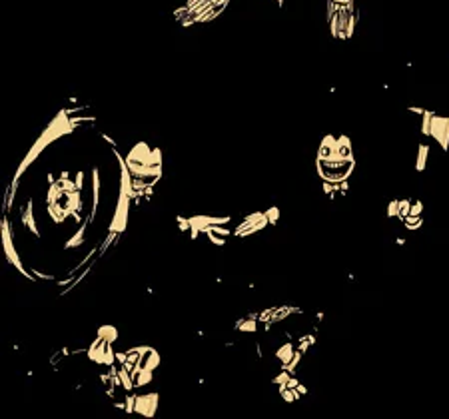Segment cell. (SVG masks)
Returning <instances> with one entry per match:
<instances>
[{"mask_svg": "<svg viewBox=\"0 0 449 419\" xmlns=\"http://www.w3.org/2000/svg\"><path fill=\"white\" fill-rule=\"evenodd\" d=\"M316 170L322 182L345 184L356 170V154L352 140L340 134H325L316 154Z\"/></svg>", "mask_w": 449, "mask_h": 419, "instance_id": "obj_1", "label": "cell"}, {"mask_svg": "<svg viewBox=\"0 0 449 419\" xmlns=\"http://www.w3.org/2000/svg\"><path fill=\"white\" fill-rule=\"evenodd\" d=\"M409 112L421 116L419 132L425 138H433L441 146V150H449V116H441L431 110L415 108V106H409Z\"/></svg>", "mask_w": 449, "mask_h": 419, "instance_id": "obj_2", "label": "cell"}, {"mask_svg": "<svg viewBox=\"0 0 449 419\" xmlns=\"http://www.w3.org/2000/svg\"><path fill=\"white\" fill-rule=\"evenodd\" d=\"M278 208H269V210H264V212H253L250 216L242 220L236 228H233V236L238 237H246V236H253L262 230H266L269 224H276L278 222Z\"/></svg>", "mask_w": 449, "mask_h": 419, "instance_id": "obj_3", "label": "cell"}, {"mask_svg": "<svg viewBox=\"0 0 449 419\" xmlns=\"http://www.w3.org/2000/svg\"><path fill=\"white\" fill-rule=\"evenodd\" d=\"M0 234H2V246H4V260H6V264L14 266L24 277H28V280H32V282H38L34 273L28 272V270L24 268V264H22V260H20V254L16 252V246H14L12 226H10V222L6 218H2V222H0Z\"/></svg>", "mask_w": 449, "mask_h": 419, "instance_id": "obj_4", "label": "cell"}, {"mask_svg": "<svg viewBox=\"0 0 449 419\" xmlns=\"http://www.w3.org/2000/svg\"><path fill=\"white\" fill-rule=\"evenodd\" d=\"M427 156H430V146H427V144H419V152H417V164H415V168H417L419 172H421V170H425Z\"/></svg>", "mask_w": 449, "mask_h": 419, "instance_id": "obj_5", "label": "cell"}]
</instances>
